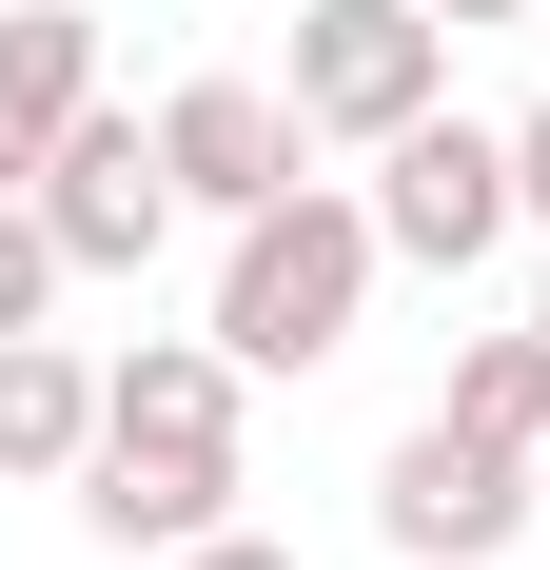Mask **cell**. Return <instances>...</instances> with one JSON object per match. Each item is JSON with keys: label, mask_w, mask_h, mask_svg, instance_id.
I'll return each instance as SVG.
<instances>
[{"label": "cell", "mask_w": 550, "mask_h": 570, "mask_svg": "<svg viewBox=\"0 0 550 570\" xmlns=\"http://www.w3.org/2000/svg\"><path fill=\"white\" fill-rule=\"evenodd\" d=\"M374 276H393L374 197L295 177V197H256V217H217V354L236 374H334L354 315H374Z\"/></svg>", "instance_id": "cell-1"}, {"label": "cell", "mask_w": 550, "mask_h": 570, "mask_svg": "<svg viewBox=\"0 0 550 570\" xmlns=\"http://www.w3.org/2000/svg\"><path fill=\"white\" fill-rule=\"evenodd\" d=\"M295 118H315V158H374V138H413V118L452 99V20L433 0H295Z\"/></svg>", "instance_id": "cell-2"}, {"label": "cell", "mask_w": 550, "mask_h": 570, "mask_svg": "<svg viewBox=\"0 0 550 570\" xmlns=\"http://www.w3.org/2000/svg\"><path fill=\"white\" fill-rule=\"evenodd\" d=\"M550 512V453H511V433H472V413H413L374 472V531L393 570H511V531Z\"/></svg>", "instance_id": "cell-3"}, {"label": "cell", "mask_w": 550, "mask_h": 570, "mask_svg": "<svg viewBox=\"0 0 550 570\" xmlns=\"http://www.w3.org/2000/svg\"><path fill=\"white\" fill-rule=\"evenodd\" d=\"M511 217H531V197H511V118H452L433 99L413 138H374V236L413 256V276H472Z\"/></svg>", "instance_id": "cell-4"}, {"label": "cell", "mask_w": 550, "mask_h": 570, "mask_svg": "<svg viewBox=\"0 0 550 570\" xmlns=\"http://www.w3.org/2000/svg\"><path fill=\"white\" fill-rule=\"evenodd\" d=\"M20 197L59 217V256H79V276H138V256L197 217V197H177V158H158V118H118V99H79V118H59V158L20 177Z\"/></svg>", "instance_id": "cell-5"}, {"label": "cell", "mask_w": 550, "mask_h": 570, "mask_svg": "<svg viewBox=\"0 0 550 570\" xmlns=\"http://www.w3.org/2000/svg\"><path fill=\"white\" fill-rule=\"evenodd\" d=\"M158 158H177L197 217H256V197L315 177V118H295V79H177V99H158Z\"/></svg>", "instance_id": "cell-6"}, {"label": "cell", "mask_w": 550, "mask_h": 570, "mask_svg": "<svg viewBox=\"0 0 550 570\" xmlns=\"http://www.w3.org/2000/svg\"><path fill=\"white\" fill-rule=\"evenodd\" d=\"M236 492H256L236 453H138V433L79 453V531L99 551H197V531H236Z\"/></svg>", "instance_id": "cell-7"}, {"label": "cell", "mask_w": 550, "mask_h": 570, "mask_svg": "<svg viewBox=\"0 0 550 570\" xmlns=\"http://www.w3.org/2000/svg\"><path fill=\"white\" fill-rule=\"evenodd\" d=\"M79 99H99V0H0V197L59 158Z\"/></svg>", "instance_id": "cell-8"}, {"label": "cell", "mask_w": 550, "mask_h": 570, "mask_svg": "<svg viewBox=\"0 0 550 570\" xmlns=\"http://www.w3.org/2000/svg\"><path fill=\"white\" fill-rule=\"evenodd\" d=\"M236 374L217 335H138V354H99V433H138V453H236Z\"/></svg>", "instance_id": "cell-9"}, {"label": "cell", "mask_w": 550, "mask_h": 570, "mask_svg": "<svg viewBox=\"0 0 550 570\" xmlns=\"http://www.w3.org/2000/svg\"><path fill=\"white\" fill-rule=\"evenodd\" d=\"M79 453H99V354L0 335V492H59Z\"/></svg>", "instance_id": "cell-10"}, {"label": "cell", "mask_w": 550, "mask_h": 570, "mask_svg": "<svg viewBox=\"0 0 550 570\" xmlns=\"http://www.w3.org/2000/svg\"><path fill=\"white\" fill-rule=\"evenodd\" d=\"M433 413H472V433H511V453H550V335H531V315H511V335H472Z\"/></svg>", "instance_id": "cell-11"}, {"label": "cell", "mask_w": 550, "mask_h": 570, "mask_svg": "<svg viewBox=\"0 0 550 570\" xmlns=\"http://www.w3.org/2000/svg\"><path fill=\"white\" fill-rule=\"evenodd\" d=\"M59 276H79V256H59V217H40V197H0V335H40Z\"/></svg>", "instance_id": "cell-12"}, {"label": "cell", "mask_w": 550, "mask_h": 570, "mask_svg": "<svg viewBox=\"0 0 550 570\" xmlns=\"http://www.w3.org/2000/svg\"><path fill=\"white\" fill-rule=\"evenodd\" d=\"M158 570H295V551H275V531L236 512V531H197V551H158Z\"/></svg>", "instance_id": "cell-13"}, {"label": "cell", "mask_w": 550, "mask_h": 570, "mask_svg": "<svg viewBox=\"0 0 550 570\" xmlns=\"http://www.w3.org/2000/svg\"><path fill=\"white\" fill-rule=\"evenodd\" d=\"M511 197H531V236H550V99L511 118Z\"/></svg>", "instance_id": "cell-14"}, {"label": "cell", "mask_w": 550, "mask_h": 570, "mask_svg": "<svg viewBox=\"0 0 550 570\" xmlns=\"http://www.w3.org/2000/svg\"><path fill=\"white\" fill-rule=\"evenodd\" d=\"M433 20H452V40H492V20H550V0H433Z\"/></svg>", "instance_id": "cell-15"}, {"label": "cell", "mask_w": 550, "mask_h": 570, "mask_svg": "<svg viewBox=\"0 0 550 570\" xmlns=\"http://www.w3.org/2000/svg\"><path fill=\"white\" fill-rule=\"evenodd\" d=\"M531 335H550V295H531Z\"/></svg>", "instance_id": "cell-16"}]
</instances>
